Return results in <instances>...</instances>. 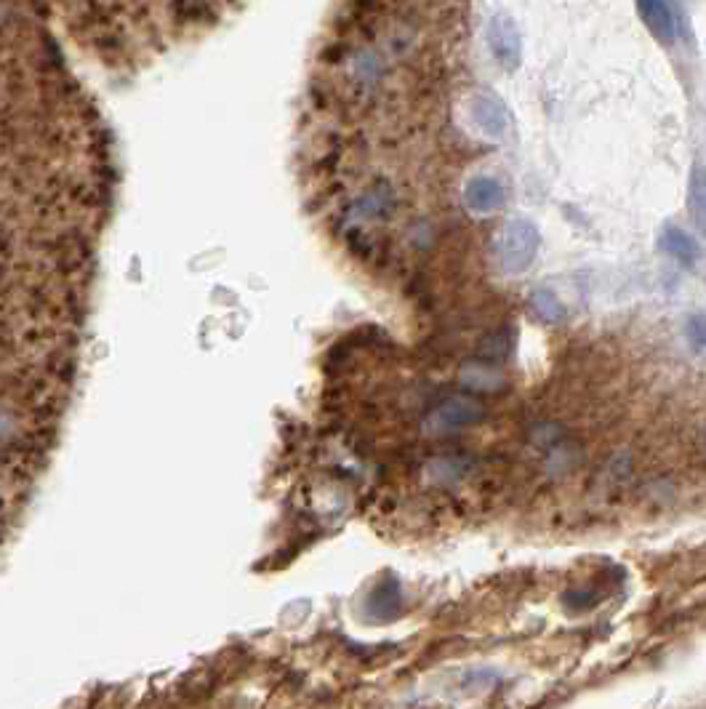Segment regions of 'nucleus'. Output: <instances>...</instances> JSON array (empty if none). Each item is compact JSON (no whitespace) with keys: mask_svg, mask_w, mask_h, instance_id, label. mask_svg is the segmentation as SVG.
Masks as SVG:
<instances>
[{"mask_svg":"<svg viewBox=\"0 0 706 709\" xmlns=\"http://www.w3.org/2000/svg\"><path fill=\"white\" fill-rule=\"evenodd\" d=\"M541 246V232L531 219H509L501 227L499 238H496V259L499 267L507 275H523L531 270L533 259L539 254Z\"/></svg>","mask_w":706,"mask_h":709,"instance_id":"nucleus-1","label":"nucleus"},{"mask_svg":"<svg viewBox=\"0 0 706 709\" xmlns=\"http://www.w3.org/2000/svg\"><path fill=\"white\" fill-rule=\"evenodd\" d=\"M483 414L485 408L480 400L469 398V395H453V398H445L440 406L429 411V416L424 419V432L427 435H451V432L477 424L483 419Z\"/></svg>","mask_w":706,"mask_h":709,"instance_id":"nucleus-2","label":"nucleus"},{"mask_svg":"<svg viewBox=\"0 0 706 709\" xmlns=\"http://www.w3.org/2000/svg\"><path fill=\"white\" fill-rule=\"evenodd\" d=\"M469 115H472V123L480 128V134L483 136H488V139H493V142L507 139L509 110L499 96L488 94V91L475 94L472 96V102H469Z\"/></svg>","mask_w":706,"mask_h":709,"instance_id":"nucleus-3","label":"nucleus"},{"mask_svg":"<svg viewBox=\"0 0 706 709\" xmlns=\"http://www.w3.org/2000/svg\"><path fill=\"white\" fill-rule=\"evenodd\" d=\"M485 40H488L491 56L504 70H515L520 64V32L509 16H493L485 30Z\"/></svg>","mask_w":706,"mask_h":709,"instance_id":"nucleus-4","label":"nucleus"},{"mask_svg":"<svg viewBox=\"0 0 706 709\" xmlns=\"http://www.w3.org/2000/svg\"><path fill=\"white\" fill-rule=\"evenodd\" d=\"M507 203V190L496 176H472L464 184V206L477 216L496 214Z\"/></svg>","mask_w":706,"mask_h":709,"instance_id":"nucleus-5","label":"nucleus"},{"mask_svg":"<svg viewBox=\"0 0 706 709\" xmlns=\"http://www.w3.org/2000/svg\"><path fill=\"white\" fill-rule=\"evenodd\" d=\"M637 14L661 43H675L677 22L667 0H637Z\"/></svg>","mask_w":706,"mask_h":709,"instance_id":"nucleus-6","label":"nucleus"},{"mask_svg":"<svg viewBox=\"0 0 706 709\" xmlns=\"http://www.w3.org/2000/svg\"><path fill=\"white\" fill-rule=\"evenodd\" d=\"M659 248L667 256L677 259V262L683 264V267H693V264L699 262V256H701L699 243H696V240H693L691 235L683 230V227H677V224H672V222L661 227Z\"/></svg>","mask_w":706,"mask_h":709,"instance_id":"nucleus-7","label":"nucleus"},{"mask_svg":"<svg viewBox=\"0 0 706 709\" xmlns=\"http://www.w3.org/2000/svg\"><path fill=\"white\" fill-rule=\"evenodd\" d=\"M688 211H691L693 224L706 235V166L696 160L688 179Z\"/></svg>","mask_w":706,"mask_h":709,"instance_id":"nucleus-8","label":"nucleus"},{"mask_svg":"<svg viewBox=\"0 0 706 709\" xmlns=\"http://www.w3.org/2000/svg\"><path fill=\"white\" fill-rule=\"evenodd\" d=\"M461 382L472 392H496L507 384L499 368L488 366V363H467L461 368Z\"/></svg>","mask_w":706,"mask_h":709,"instance_id":"nucleus-9","label":"nucleus"},{"mask_svg":"<svg viewBox=\"0 0 706 709\" xmlns=\"http://www.w3.org/2000/svg\"><path fill=\"white\" fill-rule=\"evenodd\" d=\"M475 470V464L464 459V456H443V459H435V462L427 467V475L432 483H440V486H451V483H459Z\"/></svg>","mask_w":706,"mask_h":709,"instance_id":"nucleus-10","label":"nucleus"},{"mask_svg":"<svg viewBox=\"0 0 706 709\" xmlns=\"http://www.w3.org/2000/svg\"><path fill=\"white\" fill-rule=\"evenodd\" d=\"M531 310L533 315L541 320V323H547V326H560L565 320V304L560 302V296L552 291V288L541 286L536 288L531 294Z\"/></svg>","mask_w":706,"mask_h":709,"instance_id":"nucleus-11","label":"nucleus"},{"mask_svg":"<svg viewBox=\"0 0 706 709\" xmlns=\"http://www.w3.org/2000/svg\"><path fill=\"white\" fill-rule=\"evenodd\" d=\"M685 334L691 339V344L696 350H706V315H691Z\"/></svg>","mask_w":706,"mask_h":709,"instance_id":"nucleus-12","label":"nucleus"}]
</instances>
